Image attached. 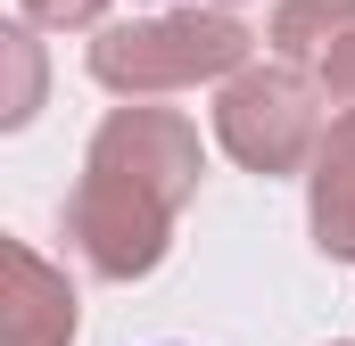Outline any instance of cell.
Masks as SVG:
<instances>
[{
  "mask_svg": "<svg viewBox=\"0 0 355 346\" xmlns=\"http://www.w3.org/2000/svg\"><path fill=\"white\" fill-rule=\"evenodd\" d=\"M198 124L174 107H107L83 149V181L67 198V239L99 280H141L166 264L174 215L198 198Z\"/></svg>",
  "mask_w": 355,
  "mask_h": 346,
  "instance_id": "cell-1",
  "label": "cell"
},
{
  "mask_svg": "<svg viewBox=\"0 0 355 346\" xmlns=\"http://www.w3.org/2000/svg\"><path fill=\"white\" fill-rule=\"evenodd\" d=\"M240 66H248V25L223 8H149V17H124L91 42V83L124 91V99L190 91L215 75H240Z\"/></svg>",
  "mask_w": 355,
  "mask_h": 346,
  "instance_id": "cell-2",
  "label": "cell"
},
{
  "mask_svg": "<svg viewBox=\"0 0 355 346\" xmlns=\"http://www.w3.org/2000/svg\"><path fill=\"white\" fill-rule=\"evenodd\" d=\"M215 140L240 157L248 173H297L314 165L322 149V107H314V83L297 66H240L223 99H215Z\"/></svg>",
  "mask_w": 355,
  "mask_h": 346,
  "instance_id": "cell-3",
  "label": "cell"
},
{
  "mask_svg": "<svg viewBox=\"0 0 355 346\" xmlns=\"http://www.w3.org/2000/svg\"><path fill=\"white\" fill-rule=\"evenodd\" d=\"M272 50L289 66H306L339 107H355V0H281Z\"/></svg>",
  "mask_w": 355,
  "mask_h": 346,
  "instance_id": "cell-4",
  "label": "cell"
},
{
  "mask_svg": "<svg viewBox=\"0 0 355 346\" xmlns=\"http://www.w3.org/2000/svg\"><path fill=\"white\" fill-rule=\"evenodd\" d=\"M0 264H8L0 346H75V289H67V272H50L25 239H8Z\"/></svg>",
  "mask_w": 355,
  "mask_h": 346,
  "instance_id": "cell-5",
  "label": "cell"
},
{
  "mask_svg": "<svg viewBox=\"0 0 355 346\" xmlns=\"http://www.w3.org/2000/svg\"><path fill=\"white\" fill-rule=\"evenodd\" d=\"M306 215H314V248L331 264H355V107L322 132L314 149V173H306Z\"/></svg>",
  "mask_w": 355,
  "mask_h": 346,
  "instance_id": "cell-6",
  "label": "cell"
},
{
  "mask_svg": "<svg viewBox=\"0 0 355 346\" xmlns=\"http://www.w3.org/2000/svg\"><path fill=\"white\" fill-rule=\"evenodd\" d=\"M17 8H25V25L67 33V25H99V8H107V0H17Z\"/></svg>",
  "mask_w": 355,
  "mask_h": 346,
  "instance_id": "cell-7",
  "label": "cell"
},
{
  "mask_svg": "<svg viewBox=\"0 0 355 346\" xmlns=\"http://www.w3.org/2000/svg\"><path fill=\"white\" fill-rule=\"evenodd\" d=\"M339 346H355V338H339Z\"/></svg>",
  "mask_w": 355,
  "mask_h": 346,
  "instance_id": "cell-8",
  "label": "cell"
}]
</instances>
